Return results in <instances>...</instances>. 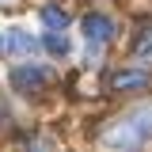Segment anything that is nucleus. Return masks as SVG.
Returning <instances> with one entry per match:
<instances>
[{
  "instance_id": "obj_1",
  "label": "nucleus",
  "mask_w": 152,
  "mask_h": 152,
  "mask_svg": "<svg viewBox=\"0 0 152 152\" xmlns=\"http://www.w3.org/2000/svg\"><path fill=\"white\" fill-rule=\"evenodd\" d=\"M145 137H152V107L129 114L122 126H114V129L103 133V141H107V145H122V148H126V145H141Z\"/></svg>"
},
{
  "instance_id": "obj_2",
  "label": "nucleus",
  "mask_w": 152,
  "mask_h": 152,
  "mask_svg": "<svg viewBox=\"0 0 152 152\" xmlns=\"http://www.w3.org/2000/svg\"><path fill=\"white\" fill-rule=\"evenodd\" d=\"M46 80H50V72L38 69V65H19V69H12V88L15 91H38Z\"/></svg>"
},
{
  "instance_id": "obj_3",
  "label": "nucleus",
  "mask_w": 152,
  "mask_h": 152,
  "mask_svg": "<svg viewBox=\"0 0 152 152\" xmlns=\"http://www.w3.org/2000/svg\"><path fill=\"white\" fill-rule=\"evenodd\" d=\"M84 34H88V42H110L114 23L107 15H84Z\"/></svg>"
},
{
  "instance_id": "obj_4",
  "label": "nucleus",
  "mask_w": 152,
  "mask_h": 152,
  "mask_svg": "<svg viewBox=\"0 0 152 152\" xmlns=\"http://www.w3.org/2000/svg\"><path fill=\"white\" fill-rule=\"evenodd\" d=\"M8 53H15V57L38 53V38L27 34V31H8Z\"/></svg>"
},
{
  "instance_id": "obj_5",
  "label": "nucleus",
  "mask_w": 152,
  "mask_h": 152,
  "mask_svg": "<svg viewBox=\"0 0 152 152\" xmlns=\"http://www.w3.org/2000/svg\"><path fill=\"white\" fill-rule=\"evenodd\" d=\"M42 23H46V31H65V27H69V12L46 4V8H42Z\"/></svg>"
},
{
  "instance_id": "obj_6",
  "label": "nucleus",
  "mask_w": 152,
  "mask_h": 152,
  "mask_svg": "<svg viewBox=\"0 0 152 152\" xmlns=\"http://www.w3.org/2000/svg\"><path fill=\"white\" fill-rule=\"evenodd\" d=\"M114 88H118V91H129V88H148V72H118V76H114Z\"/></svg>"
},
{
  "instance_id": "obj_7",
  "label": "nucleus",
  "mask_w": 152,
  "mask_h": 152,
  "mask_svg": "<svg viewBox=\"0 0 152 152\" xmlns=\"http://www.w3.org/2000/svg\"><path fill=\"white\" fill-rule=\"evenodd\" d=\"M42 46H46L50 53H57V57H65V53H69V38L61 34V31H50V34L42 38Z\"/></svg>"
},
{
  "instance_id": "obj_8",
  "label": "nucleus",
  "mask_w": 152,
  "mask_h": 152,
  "mask_svg": "<svg viewBox=\"0 0 152 152\" xmlns=\"http://www.w3.org/2000/svg\"><path fill=\"white\" fill-rule=\"evenodd\" d=\"M133 53H137V57H145V53H152V27H145V34L137 38V46H133Z\"/></svg>"
},
{
  "instance_id": "obj_9",
  "label": "nucleus",
  "mask_w": 152,
  "mask_h": 152,
  "mask_svg": "<svg viewBox=\"0 0 152 152\" xmlns=\"http://www.w3.org/2000/svg\"><path fill=\"white\" fill-rule=\"evenodd\" d=\"M0 4H8V0H0Z\"/></svg>"
}]
</instances>
